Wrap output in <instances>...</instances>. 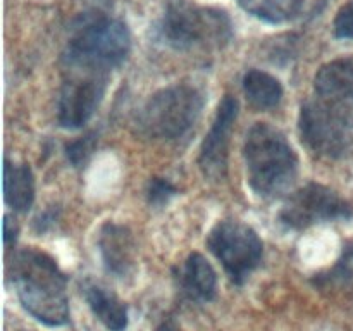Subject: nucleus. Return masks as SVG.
Returning a JSON list of instances; mask_svg holds the SVG:
<instances>
[{
  "mask_svg": "<svg viewBox=\"0 0 353 331\" xmlns=\"http://www.w3.org/2000/svg\"><path fill=\"white\" fill-rule=\"evenodd\" d=\"M10 278L21 305L47 326H62L69 321L65 276L50 255L24 248L10 262Z\"/></svg>",
  "mask_w": 353,
  "mask_h": 331,
  "instance_id": "1",
  "label": "nucleus"
},
{
  "mask_svg": "<svg viewBox=\"0 0 353 331\" xmlns=\"http://www.w3.org/2000/svg\"><path fill=\"white\" fill-rule=\"evenodd\" d=\"M154 34L178 52L217 50L233 38V23L226 10L193 0H165Z\"/></svg>",
  "mask_w": 353,
  "mask_h": 331,
  "instance_id": "2",
  "label": "nucleus"
},
{
  "mask_svg": "<svg viewBox=\"0 0 353 331\" xmlns=\"http://www.w3.org/2000/svg\"><path fill=\"white\" fill-rule=\"evenodd\" d=\"M248 183L262 197L288 192L299 172V157L278 128L257 123L247 133L243 147Z\"/></svg>",
  "mask_w": 353,
  "mask_h": 331,
  "instance_id": "3",
  "label": "nucleus"
},
{
  "mask_svg": "<svg viewBox=\"0 0 353 331\" xmlns=\"http://www.w3.org/2000/svg\"><path fill=\"white\" fill-rule=\"evenodd\" d=\"M131 34L121 19L109 16L85 17L72 31L64 52L65 69L109 74L126 61Z\"/></svg>",
  "mask_w": 353,
  "mask_h": 331,
  "instance_id": "4",
  "label": "nucleus"
},
{
  "mask_svg": "<svg viewBox=\"0 0 353 331\" xmlns=\"http://www.w3.org/2000/svg\"><path fill=\"white\" fill-rule=\"evenodd\" d=\"M203 95L190 85H174L159 90L138 112V128L148 138L178 140L199 121L203 109Z\"/></svg>",
  "mask_w": 353,
  "mask_h": 331,
  "instance_id": "5",
  "label": "nucleus"
},
{
  "mask_svg": "<svg viewBox=\"0 0 353 331\" xmlns=\"http://www.w3.org/2000/svg\"><path fill=\"white\" fill-rule=\"evenodd\" d=\"M209 248L224 265L231 281L243 285L262 259V241L254 228L241 221H221L209 234Z\"/></svg>",
  "mask_w": 353,
  "mask_h": 331,
  "instance_id": "6",
  "label": "nucleus"
},
{
  "mask_svg": "<svg viewBox=\"0 0 353 331\" xmlns=\"http://www.w3.org/2000/svg\"><path fill=\"white\" fill-rule=\"evenodd\" d=\"M353 217V207L334 190L309 183L296 190L279 212V221L290 230H305L319 223Z\"/></svg>",
  "mask_w": 353,
  "mask_h": 331,
  "instance_id": "7",
  "label": "nucleus"
},
{
  "mask_svg": "<svg viewBox=\"0 0 353 331\" xmlns=\"http://www.w3.org/2000/svg\"><path fill=\"white\" fill-rule=\"evenodd\" d=\"M68 78L59 97V123L68 130H78L88 123L105 95L109 74L65 69Z\"/></svg>",
  "mask_w": 353,
  "mask_h": 331,
  "instance_id": "8",
  "label": "nucleus"
},
{
  "mask_svg": "<svg viewBox=\"0 0 353 331\" xmlns=\"http://www.w3.org/2000/svg\"><path fill=\"white\" fill-rule=\"evenodd\" d=\"M314 88L324 110L347 130H353V59L324 64L317 71Z\"/></svg>",
  "mask_w": 353,
  "mask_h": 331,
  "instance_id": "9",
  "label": "nucleus"
},
{
  "mask_svg": "<svg viewBox=\"0 0 353 331\" xmlns=\"http://www.w3.org/2000/svg\"><path fill=\"white\" fill-rule=\"evenodd\" d=\"M299 128L303 143L321 157H340L350 143L347 128L327 114L317 100L303 103L300 109Z\"/></svg>",
  "mask_w": 353,
  "mask_h": 331,
  "instance_id": "10",
  "label": "nucleus"
},
{
  "mask_svg": "<svg viewBox=\"0 0 353 331\" xmlns=\"http://www.w3.org/2000/svg\"><path fill=\"white\" fill-rule=\"evenodd\" d=\"M238 117V100L226 95L217 107L216 119L200 148V169L205 178L219 181L226 176L230 141Z\"/></svg>",
  "mask_w": 353,
  "mask_h": 331,
  "instance_id": "11",
  "label": "nucleus"
},
{
  "mask_svg": "<svg viewBox=\"0 0 353 331\" xmlns=\"http://www.w3.org/2000/svg\"><path fill=\"white\" fill-rule=\"evenodd\" d=\"M99 250L107 272L119 279L133 274L137 245L126 226L116 223L103 224L99 234Z\"/></svg>",
  "mask_w": 353,
  "mask_h": 331,
  "instance_id": "12",
  "label": "nucleus"
},
{
  "mask_svg": "<svg viewBox=\"0 0 353 331\" xmlns=\"http://www.w3.org/2000/svg\"><path fill=\"white\" fill-rule=\"evenodd\" d=\"M179 288L192 302L205 303L216 297L217 274L203 255L192 254L179 269Z\"/></svg>",
  "mask_w": 353,
  "mask_h": 331,
  "instance_id": "13",
  "label": "nucleus"
},
{
  "mask_svg": "<svg viewBox=\"0 0 353 331\" xmlns=\"http://www.w3.org/2000/svg\"><path fill=\"white\" fill-rule=\"evenodd\" d=\"M3 193L6 202L14 210L24 212L31 207L34 200V179L33 172L26 164L6 161L3 166Z\"/></svg>",
  "mask_w": 353,
  "mask_h": 331,
  "instance_id": "14",
  "label": "nucleus"
},
{
  "mask_svg": "<svg viewBox=\"0 0 353 331\" xmlns=\"http://www.w3.org/2000/svg\"><path fill=\"white\" fill-rule=\"evenodd\" d=\"M86 302L100 323L110 331H124L128 326L126 305L109 290L99 285H88L85 288Z\"/></svg>",
  "mask_w": 353,
  "mask_h": 331,
  "instance_id": "15",
  "label": "nucleus"
},
{
  "mask_svg": "<svg viewBox=\"0 0 353 331\" xmlns=\"http://www.w3.org/2000/svg\"><path fill=\"white\" fill-rule=\"evenodd\" d=\"M243 90L252 106L259 109H272L283 99V86L269 72L252 69L243 78Z\"/></svg>",
  "mask_w": 353,
  "mask_h": 331,
  "instance_id": "16",
  "label": "nucleus"
},
{
  "mask_svg": "<svg viewBox=\"0 0 353 331\" xmlns=\"http://www.w3.org/2000/svg\"><path fill=\"white\" fill-rule=\"evenodd\" d=\"M252 16L268 23H285L293 19L302 9L303 0H238Z\"/></svg>",
  "mask_w": 353,
  "mask_h": 331,
  "instance_id": "17",
  "label": "nucleus"
},
{
  "mask_svg": "<svg viewBox=\"0 0 353 331\" xmlns=\"http://www.w3.org/2000/svg\"><path fill=\"white\" fill-rule=\"evenodd\" d=\"M95 147H97V134L88 133L85 134V137L78 138V140L71 141V143L65 147V155H68V159L71 161L72 166L81 168V166H85L86 162L90 161Z\"/></svg>",
  "mask_w": 353,
  "mask_h": 331,
  "instance_id": "18",
  "label": "nucleus"
},
{
  "mask_svg": "<svg viewBox=\"0 0 353 331\" xmlns=\"http://www.w3.org/2000/svg\"><path fill=\"white\" fill-rule=\"evenodd\" d=\"M178 193L176 186L165 178H152L147 186L148 203L154 207H162L169 203V200Z\"/></svg>",
  "mask_w": 353,
  "mask_h": 331,
  "instance_id": "19",
  "label": "nucleus"
},
{
  "mask_svg": "<svg viewBox=\"0 0 353 331\" xmlns=\"http://www.w3.org/2000/svg\"><path fill=\"white\" fill-rule=\"evenodd\" d=\"M334 34L343 40H353V0L338 10L334 17Z\"/></svg>",
  "mask_w": 353,
  "mask_h": 331,
  "instance_id": "20",
  "label": "nucleus"
},
{
  "mask_svg": "<svg viewBox=\"0 0 353 331\" xmlns=\"http://www.w3.org/2000/svg\"><path fill=\"white\" fill-rule=\"evenodd\" d=\"M334 274L340 276L341 279H350V281H353V245L345 248L343 255H341L336 268H334Z\"/></svg>",
  "mask_w": 353,
  "mask_h": 331,
  "instance_id": "21",
  "label": "nucleus"
},
{
  "mask_svg": "<svg viewBox=\"0 0 353 331\" xmlns=\"http://www.w3.org/2000/svg\"><path fill=\"white\" fill-rule=\"evenodd\" d=\"M17 231H19L17 224L14 223L9 216H6V221H3V240H6L7 245L12 243V241L16 240Z\"/></svg>",
  "mask_w": 353,
  "mask_h": 331,
  "instance_id": "22",
  "label": "nucleus"
},
{
  "mask_svg": "<svg viewBox=\"0 0 353 331\" xmlns=\"http://www.w3.org/2000/svg\"><path fill=\"white\" fill-rule=\"evenodd\" d=\"M157 331H179V330H178V328H176V324L164 323V324H161V326L157 328Z\"/></svg>",
  "mask_w": 353,
  "mask_h": 331,
  "instance_id": "23",
  "label": "nucleus"
}]
</instances>
